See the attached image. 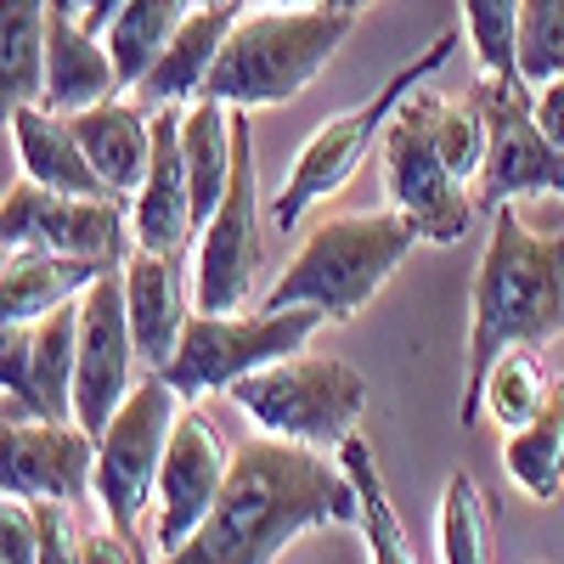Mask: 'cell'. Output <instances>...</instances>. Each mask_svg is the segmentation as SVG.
I'll list each match as a JSON object with an SVG mask.
<instances>
[{
	"mask_svg": "<svg viewBox=\"0 0 564 564\" xmlns=\"http://www.w3.org/2000/svg\"><path fill=\"white\" fill-rule=\"evenodd\" d=\"M181 159H186V181H193V215L198 231L215 215L226 181H231V108L215 97H193L181 108Z\"/></svg>",
	"mask_w": 564,
	"mask_h": 564,
	"instance_id": "25",
	"label": "cell"
},
{
	"mask_svg": "<svg viewBox=\"0 0 564 564\" xmlns=\"http://www.w3.org/2000/svg\"><path fill=\"white\" fill-rule=\"evenodd\" d=\"M513 68H520V85L525 90L564 74V0H525V7H520Z\"/></svg>",
	"mask_w": 564,
	"mask_h": 564,
	"instance_id": "32",
	"label": "cell"
},
{
	"mask_svg": "<svg viewBox=\"0 0 564 564\" xmlns=\"http://www.w3.org/2000/svg\"><path fill=\"white\" fill-rule=\"evenodd\" d=\"M0 249H52L74 260H124V198H74L40 181H18L0 198Z\"/></svg>",
	"mask_w": 564,
	"mask_h": 564,
	"instance_id": "13",
	"label": "cell"
},
{
	"mask_svg": "<svg viewBox=\"0 0 564 564\" xmlns=\"http://www.w3.org/2000/svg\"><path fill=\"white\" fill-rule=\"evenodd\" d=\"M40 531H34V502L0 491V564H34Z\"/></svg>",
	"mask_w": 564,
	"mask_h": 564,
	"instance_id": "34",
	"label": "cell"
},
{
	"mask_svg": "<svg viewBox=\"0 0 564 564\" xmlns=\"http://www.w3.org/2000/svg\"><path fill=\"white\" fill-rule=\"evenodd\" d=\"M327 316L311 305H289V311H265L243 316V311H193L181 327V345L164 367V379L181 401L198 395H220L231 384H243L249 372L282 361L311 345V334Z\"/></svg>",
	"mask_w": 564,
	"mask_h": 564,
	"instance_id": "8",
	"label": "cell"
},
{
	"mask_svg": "<svg viewBox=\"0 0 564 564\" xmlns=\"http://www.w3.org/2000/svg\"><path fill=\"white\" fill-rule=\"evenodd\" d=\"M350 29L356 18L334 7H243V18L231 23L220 57L204 79V97L243 113L294 102L339 57Z\"/></svg>",
	"mask_w": 564,
	"mask_h": 564,
	"instance_id": "4",
	"label": "cell"
},
{
	"mask_svg": "<svg viewBox=\"0 0 564 564\" xmlns=\"http://www.w3.org/2000/svg\"><path fill=\"white\" fill-rule=\"evenodd\" d=\"M475 90L486 102V159H480V175H475V209L491 215V209L520 204V198L564 193V153L536 124L531 90L525 85H497V79H480Z\"/></svg>",
	"mask_w": 564,
	"mask_h": 564,
	"instance_id": "11",
	"label": "cell"
},
{
	"mask_svg": "<svg viewBox=\"0 0 564 564\" xmlns=\"http://www.w3.org/2000/svg\"><path fill=\"white\" fill-rule=\"evenodd\" d=\"M52 7H63V12H74V18H85V12H90V0H52Z\"/></svg>",
	"mask_w": 564,
	"mask_h": 564,
	"instance_id": "40",
	"label": "cell"
},
{
	"mask_svg": "<svg viewBox=\"0 0 564 564\" xmlns=\"http://www.w3.org/2000/svg\"><path fill=\"white\" fill-rule=\"evenodd\" d=\"M435 547H441V564H491V502L468 468H457L441 491Z\"/></svg>",
	"mask_w": 564,
	"mask_h": 564,
	"instance_id": "30",
	"label": "cell"
},
{
	"mask_svg": "<svg viewBox=\"0 0 564 564\" xmlns=\"http://www.w3.org/2000/svg\"><path fill=\"white\" fill-rule=\"evenodd\" d=\"M97 475V435L79 423L0 412V491L23 502H79Z\"/></svg>",
	"mask_w": 564,
	"mask_h": 564,
	"instance_id": "15",
	"label": "cell"
},
{
	"mask_svg": "<svg viewBox=\"0 0 564 564\" xmlns=\"http://www.w3.org/2000/svg\"><path fill=\"white\" fill-rule=\"evenodd\" d=\"M135 334L124 311V265H108L79 294V350H74V423L85 435H102L124 395L135 390Z\"/></svg>",
	"mask_w": 564,
	"mask_h": 564,
	"instance_id": "12",
	"label": "cell"
},
{
	"mask_svg": "<svg viewBox=\"0 0 564 564\" xmlns=\"http://www.w3.org/2000/svg\"><path fill=\"white\" fill-rule=\"evenodd\" d=\"M74 502H34V531H40V553L34 564H85V536L68 525Z\"/></svg>",
	"mask_w": 564,
	"mask_h": 564,
	"instance_id": "33",
	"label": "cell"
},
{
	"mask_svg": "<svg viewBox=\"0 0 564 564\" xmlns=\"http://www.w3.org/2000/svg\"><path fill=\"white\" fill-rule=\"evenodd\" d=\"M243 18V0H198L193 12H186V23L170 34V45L159 52V63L141 74L135 85V102L148 108H181L204 97V79L220 57V45L231 34V23Z\"/></svg>",
	"mask_w": 564,
	"mask_h": 564,
	"instance_id": "18",
	"label": "cell"
},
{
	"mask_svg": "<svg viewBox=\"0 0 564 564\" xmlns=\"http://www.w3.org/2000/svg\"><path fill=\"white\" fill-rule=\"evenodd\" d=\"M45 23L52 0H0V130H12L45 85Z\"/></svg>",
	"mask_w": 564,
	"mask_h": 564,
	"instance_id": "24",
	"label": "cell"
},
{
	"mask_svg": "<svg viewBox=\"0 0 564 564\" xmlns=\"http://www.w3.org/2000/svg\"><path fill=\"white\" fill-rule=\"evenodd\" d=\"M198 231L193 181L181 159V108H153V164L130 198V243L153 254H181Z\"/></svg>",
	"mask_w": 564,
	"mask_h": 564,
	"instance_id": "17",
	"label": "cell"
},
{
	"mask_svg": "<svg viewBox=\"0 0 564 564\" xmlns=\"http://www.w3.org/2000/svg\"><path fill=\"white\" fill-rule=\"evenodd\" d=\"M412 243H423V238L401 209L327 215L305 238V249L276 271V282L265 289V311L311 305L327 322H350L379 300L395 265L412 254Z\"/></svg>",
	"mask_w": 564,
	"mask_h": 564,
	"instance_id": "5",
	"label": "cell"
},
{
	"mask_svg": "<svg viewBox=\"0 0 564 564\" xmlns=\"http://www.w3.org/2000/svg\"><path fill=\"white\" fill-rule=\"evenodd\" d=\"M553 384H558V379L547 372L542 350L513 345V350H502V356L491 361V372H486L480 412H486L491 423H502V430H520V423H531V417L547 406Z\"/></svg>",
	"mask_w": 564,
	"mask_h": 564,
	"instance_id": "29",
	"label": "cell"
},
{
	"mask_svg": "<svg viewBox=\"0 0 564 564\" xmlns=\"http://www.w3.org/2000/svg\"><path fill=\"white\" fill-rule=\"evenodd\" d=\"M85 564H141L135 536H119V531H85Z\"/></svg>",
	"mask_w": 564,
	"mask_h": 564,
	"instance_id": "36",
	"label": "cell"
},
{
	"mask_svg": "<svg viewBox=\"0 0 564 564\" xmlns=\"http://www.w3.org/2000/svg\"><path fill=\"white\" fill-rule=\"evenodd\" d=\"M452 57H457V34H435L412 63H401L379 90H372L361 108H345V113L327 119V124L305 141V148H300V159L289 164V181H282V193H276V204H271L276 226H282V231H294L305 209H316L322 198H334L339 186L361 170V159H367L372 141H384L390 113H395V108H401L430 74H441Z\"/></svg>",
	"mask_w": 564,
	"mask_h": 564,
	"instance_id": "6",
	"label": "cell"
},
{
	"mask_svg": "<svg viewBox=\"0 0 564 564\" xmlns=\"http://www.w3.org/2000/svg\"><path fill=\"white\" fill-rule=\"evenodd\" d=\"M175 417H181V395L170 390L164 372H148V379H135V390L124 395L113 423L97 435V475H90V497L102 502L108 531L135 536L141 513L153 508Z\"/></svg>",
	"mask_w": 564,
	"mask_h": 564,
	"instance_id": "9",
	"label": "cell"
},
{
	"mask_svg": "<svg viewBox=\"0 0 564 564\" xmlns=\"http://www.w3.org/2000/svg\"><path fill=\"white\" fill-rule=\"evenodd\" d=\"M119 7H124V0H90V12H85V23H90V29L102 34V29L113 23V12H119Z\"/></svg>",
	"mask_w": 564,
	"mask_h": 564,
	"instance_id": "37",
	"label": "cell"
},
{
	"mask_svg": "<svg viewBox=\"0 0 564 564\" xmlns=\"http://www.w3.org/2000/svg\"><path fill=\"white\" fill-rule=\"evenodd\" d=\"M339 468L356 486V525H361V542H367V564H417L406 531H401V513L390 502V486L379 475V457L361 435L339 441Z\"/></svg>",
	"mask_w": 564,
	"mask_h": 564,
	"instance_id": "26",
	"label": "cell"
},
{
	"mask_svg": "<svg viewBox=\"0 0 564 564\" xmlns=\"http://www.w3.org/2000/svg\"><path fill=\"white\" fill-rule=\"evenodd\" d=\"M102 271V260H74L52 249H0V327L40 322L45 311L79 300Z\"/></svg>",
	"mask_w": 564,
	"mask_h": 564,
	"instance_id": "22",
	"label": "cell"
},
{
	"mask_svg": "<svg viewBox=\"0 0 564 564\" xmlns=\"http://www.w3.org/2000/svg\"><path fill=\"white\" fill-rule=\"evenodd\" d=\"M193 7L198 0H124V7L113 12L102 40H108V57H113L124 85H141V74L159 63V52L170 45V34L186 23Z\"/></svg>",
	"mask_w": 564,
	"mask_h": 564,
	"instance_id": "28",
	"label": "cell"
},
{
	"mask_svg": "<svg viewBox=\"0 0 564 564\" xmlns=\"http://www.w3.org/2000/svg\"><path fill=\"white\" fill-rule=\"evenodd\" d=\"M520 7H525V0H463V34H468V45H475L480 79L520 85V68H513V40H520Z\"/></svg>",
	"mask_w": 564,
	"mask_h": 564,
	"instance_id": "31",
	"label": "cell"
},
{
	"mask_svg": "<svg viewBox=\"0 0 564 564\" xmlns=\"http://www.w3.org/2000/svg\"><path fill=\"white\" fill-rule=\"evenodd\" d=\"M322 7H334V12H345V18H361V12L379 7V0H322Z\"/></svg>",
	"mask_w": 564,
	"mask_h": 564,
	"instance_id": "38",
	"label": "cell"
},
{
	"mask_svg": "<svg viewBox=\"0 0 564 564\" xmlns=\"http://www.w3.org/2000/svg\"><path fill=\"white\" fill-rule=\"evenodd\" d=\"M12 141H18V164L29 181L52 186V193H74V198H113L108 181L90 170L68 113H52L45 102H34L12 119Z\"/></svg>",
	"mask_w": 564,
	"mask_h": 564,
	"instance_id": "23",
	"label": "cell"
},
{
	"mask_svg": "<svg viewBox=\"0 0 564 564\" xmlns=\"http://www.w3.org/2000/svg\"><path fill=\"white\" fill-rule=\"evenodd\" d=\"M486 159V102L417 85L384 124V193L423 243H463L475 226V175Z\"/></svg>",
	"mask_w": 564,
	"mask_h": 564,
	"instance_id": "3",
	"label": "cell"
},
{
	"mask_svg": "<svg viewBox=\"0 0 564 564\" xmlns=\"http://www.w3.org/2000/svg\"><path fill=\"white\" fill-rule=\"evenodd\" d=\"M564 334V220L531 226L513 204L491 209V243L468 289V350L457 423H480V384L502 350H547Z\"/></svg>",
	"mask_w": 564,
	"mask_h": 564,
	"instance_id": "2",
	"label": "cell"
},
{
	"mask_svg": "<svg viewBox=\"0 0 564 564\" xmlns=\"http://www.w3.org/2000/svg\"><path fill=\"white\" fill-rule=\"evenodd\" d=\"M124 311H130V334L141 350V367L164 372L175 345H181V327H186V265L181 254H153V249H135V260L124 265Z\"/></svg>",
	"mask_w": 564,
	"mask_h": 564,
	"instance_id": "20",
	"label": "cell"
},
{
	"mask_svg": "<svg viewBox=\"0 0 564 564\" xmlns=\"http://www.w3.org/2000/svg\"><path fill=\"white\" fill-rule=\"evenodd\" d=\"M74 350L79 300L45 311L40 322L0 327V412L74 423Z\"/></svg>",
	"mask_w": 564,
	"mask_h": 564,
	"instance_id": "14",
	"label": "cell"
},
{
	"mask_svg": "<svg viewBox=\"0 0 564 564\" xmlns=\"http://www.w3.org/2000/svg\"><path fill=\"white\" fill-rule=\"evenodd\" d=\"M531 108H536V124L547 130V141L564 153V74H558V79H547V85H536Z\"/></svg>",
	"mask_w": 564,
	"mask_h": 564,
	"instance_id": "35",
	"label": "cell"
},
{
	"mask_svg": "<svg viewBox=\"0 0 564 564\" xmlns=\"http://www.w3.org/2000/svg\"><path fill=\"white\" fill-rule=\"evenodd\" d=\"M243 7H322V0H243Z\"/></svg>",
	"mask_w": 564,
	"mask_h": 564,
	"instance_id": "39",
	"label": "cell"
},
{
	"mask_svg": "<svg viewBox=\"0 0 564 564\" xmlns=\"http://www.w3.org/2000/svg\"><path fill=\"white\" fill-rule=\"evenodd\" d=\"M119 68L108 57V40L90 29L85 18L52 7V23H45V85L40 102L52 113H79L97 108L108 97H119Z\"/></svg>",
	"mask_w": 564,
	"mask_h": 564,
	"instance_id": "19",
	"label": "cell"
},
{
	"mask_svg": "<svg viewBox=\"0 0 564 564\" xmlns=\"http://www.w3.org/2000/svg\"><path fill=\"white\" fill-rule=\"evenodd\" d=\"M226 468H231V446L215 430L209 417L198 412H181L170 446H164V468H159V491H153V536L164 553H175L186 536L204 525V513L215 508L220 486H226Z\"/></svg>",
	"mask_w": 564,
	"mask_h": 564,
	"instance_id": "16",
	"label": "cell"
},
{
	"mask_svg": "<svg viewBox=\"0 0 564 564\" xmlns=\"http://www.w3.org/2000/svg\"><path fill=\"white\" fill-rule=\"evenodd\" d=\"M68 124L79 135L90 170L108 181V193L113 198H135L141 175H148V164H153V108L148 102L108 97L97 108L68 113Z\"/></svg>",
	"mask_w": 564,
	"mask_h": 564,
	"instance_id": "21",
	"label": "cell"
},
{
	"mask_svg": "<svg viewBox=\"0 0 564 564\" xmlns=\"http://www.w3.org/2000/svg\"><path fill=\"white\" fill-rule=\"evenodd\" d=\"M231 401H238L254 430L294 441V446H334L356 435V423L367 412V379L361 367L339 361V356H282L260 372H249L243 384H231Z\"/></svg>",
	"mask_w": 564,
	"mask_h": 564,
	"instance_id": "7",
	"label": "cell"
},
{
	"mask_svg": "<svg viewBox=\"0 0 564 564\" xmlns=\"http://www.w3.org/2000/svg\"><path fill=\"white\" fill-rule=\"evenodd\" d=\"M356 525V486L339 463L294 441H243L204 525L164 564H276L305 531Z\"/></svg>",
	"mask_w": 564,
	"mask_h": 564,
	"instance_id": "1",
	"label": "cell"
},
{
	"mask_svg": "<svg viewBox=\"0 0 564 564\" xmlns=\"http://www.w3.org/2000/svg\"><path fill=\"white\" fill-rule=\"evenodd\" d=\"M502 468L531 502H558V491H564V379L553 384L547 406L531 423L508 430Z\"/></svg>",
	"mask_w": 564,
	"mask_h": 564,
	"instance_id": "27",
	"label": "cell"
},
{
	"mask_svg": "<svg viewBox=\"0 0 564 564\" xmlns=\"http://www.w3.org/2000/svg\"><path fill=\"white\" fill-rule=\"evenodd\" d=\"M254 276H260V153H254V113L231 108V181L198 231L193 300L198 311H238L254 294Z\"/></svg>",
	"mask_w": 564,
	"mask_h": 564,
	"instance_id": "10",
	"label": "cell"
}]
</instances>
